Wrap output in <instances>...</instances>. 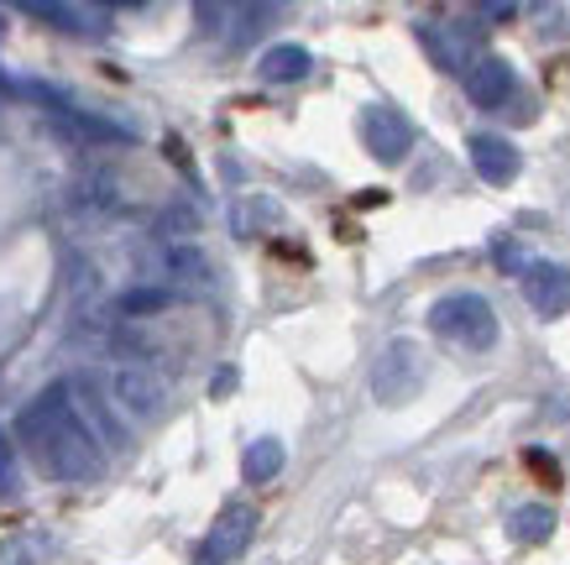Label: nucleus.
<instances>
[{"instance_id": "4468645a", "label": "nucleus", "mask_w": 570, "mask_h": 565, "mask_svg": "<svg viewBox=\"0 0 570 565\" xmlns=\"http://www.w3.org/2000/svg\"><path fill=\"white\" fill-rule=\"evenodd\" d=\"M27 17H37V21H52V27H63V32H105V17L100 11H85V6H58V0H27L21 6Z\"/></svg>"}, {"instance_id": "f03ea898", "label": "nucleus", "mask_w": 570, "mask_h": 565, "mask_svg": "<svg viewBox=\"0 0 570 565\" xmlns=\"http://www.w3.org/2000/svg\"><path fill=\"white\" fill-rule=\"evenodd\" d=\"M430 330L440 341L461 345V351H492L498 345V309L487 293H445V299H434L430 304Z\"/></svg>"}, {"instance_id": "f257e3e1", "label": "nucleus", "mask_w": 570, "mask_h": 565, "mask_svg": "<svg viewBox=\"0 0 570 565\" xmlns=\"http://www.w3.org/2000/svg\"><path fill=\"white\" fill-rule=\"evenodd\" d=\"M17 440L37 456V466L58 481H95L105 477V456L100 440L89 435V425L73 413L69 388L52 382L42 398H32L17 413Z\"/></svg>"}, {"instance_id": "9b49d317", "label": "nucleus", "mask_w": 570, "mask_h": 565, "mask_svg": "<svg viewBox=\"0 0 570 565\" xmlns=\"http://www.w3.org/2000/svg\"><path fill=\"white\" fill-rule=\"evenodd\" d=\"M466 153H471V168L482 173L487 184H513L519 178V147L508 137H498V131H476V137L466 142Z\"/></svg>"}, {"instance_id": "0eeeda50", "label": "nucleus", "mask_w": 570, "mask_h": 565, "mask_svg": "<svg viewBox=\"0 0 570 565\" xmlns=\"http://www.w3.org/2000/svg\"><path fill=\"white\" fill-rule=\"evenodd\" d=\"M476 37H482V27H455V21H419V42H424V52L434 58V69L461 74V79H466V69L476 64Z\"/></svg>"}, {"instance_id": "412c9836", "label": "nucleus", "mask_w": 570, "mask_h": 565, "mask_svg": "<svg viewBox=\"0 0 570 565\" xmlns=\"http://www.w3.org/2000/svg\"><path fill=\"white\" fill-rule=\"evenodd\" d=\"M492 252H498V262H502V267H508V273H519V277H523V267H529V262H523V252H519V246H513V241H508V236H498V246H492Z\"/></svg>"}, {"instance_id": "20e7f679", "label": "nucleus", "mask_w": 570, "mask_h": 565, "mask_svg": "<svg viewBox=\"0 0 570 565\" xmlns=\"http://www.w3.org/2000/svg\"><path fill=\"white\" fill-rule=\"evenodd\" d=\"M110 398H116V409L126 419H147L153 425L168 409V377L153 372L147 361H126V367L110 372Z\"/></svg>"}, {"instance_id": "f3484780", "label": "nucleus", "mask_w": 570, "mask_h": 565, "mask_svg": "<svg viewBox=\"0 0 570 565\" xmlns=\"http://www.w3.org/2000/svg\"><path fill=\"white\" fill-rule=\"evenodd\" d=\"M168 273L174 277H184V283H209L215 277V267H209V257L205 252H194V246H168Z\"/></svg>"}, {"instance_id": "9d476101", "label": "nucleus", "mask_w": 570, "mask_h": 565, "mask_svg": "<svg viewBox=\"0 0 570 565\" xmlns=\"http://www.w3.org/2000/svg\"><path fill=\"white\" fill-rule=\"evenodd\" d=\"M63 388H69V403H73V413H79V419L89 425V435H95L105 450H121L126 446V429H121V419L110 413V403L95 393V382H85V377H69Z\"/></svg>"}, {"instance_id": "423d86ee", "label": "nucleus", "mask_w": 570, "mask_h": 565, "mask_svg": "<svg viewBox=\"0 0 570 565\" xmlns=\"http://www.w3.org/2000/svg\"><path fill=\"white\" fill-rule=\"evenodd\" d=\"M356 131H362V147L377 163H403V157L414 153V120L403 116L397 105H366Z\"/></svg>"}, {"instance_id": "f8f14e48", "label": "nucleus", "mask_w": 570, "mask_h": 565, "mask_svg": "<svg viewBox=\"0 0 570 565\" xmlns=\"http://www.w3.org/2000/svg\"><path fill=\"white\" fill-rule=\"evenodd\" d=\"M277 225H283V205H277L273 194H242L236 210H230V231L242 241H257L267 231H277Z\"/></svg>"}, {"instance_id": "2eb2a0df", "label": "nucleus", "mask_w": 570, "mask_h": 565, "mask_svg": "<svg viewBox=\"0 0 570 565\" xmlns=\"http://www.w3.org/2000/svg\"><path fill=\"white\" fill-rule=\"evenodd\" d=\"M508 534L519 539V545H544L554 534V508L550 503H523L508 514Z\"/></svg>"}, {"instance_id": "39448f33", "label": "nucleus", "mask_w": 570, "mask_h": 565, "mask_svg": "<svg viewBox=\"0 0 570 565\" xmlns=\"http://www.w3.org/2000/svg\"><path fill=\"white\" fill-rule=\"evenodd\" d=\"M257 508L252 503H225L220 518L209 524L205 534V545L194 549V565H230V561H242L246 545L257 539Z\"/></svg>"}, {"instance_id": "dca6fc26", "label": "nucleus", "mask_w": 570, "mask_h": 565, "mask_svg": "<svg viewBox=\"0 0 570 565\" xmlns=\"http://www.w3.org/2000/svg\"><path fill=\"white\" fill-rule=\"evenodd\" d=\"M283 461H288V450H283V440H273V435H262V440H252L242 456V477L246 481H273L277 471H283Z\"/></svg>"}, {"instance_id": "6ab92c4d", "label": "nucleus", "mask_w": 570, "mask_h": 565, "mask_svg": "<svg viewBox=\"0 0 570 565\" xmlns=\"http://www.w3.org/2000/svg\"><path fill=\"white\" fill-rule=\"evenodd\" d=\"M21 493V471H17V446H11V435L0 425V497H17Z\"/></svg>"}, {"instance_id": "aec40b11", "label": "nucleus", "mask_w": 570, "mask_h": 565, "mask_svg": "<svg viewBox=\"0 0 570 565\" xmlns=\"http://www.w3.org/2000/svg\"><path fill=\"white\" fill-rule=\"evenodd\" d=\"M174 304V293L163 289H141V293H126L121 299V314H131V320H141V314H157V309Z\"/></svg>"}, {"instance_id": "7ed1b4c3", "label": "nucleus", "mask_w": 570, "mask_h": 565, "mask_svg": "<svg viewBox=\"0 0 570 565\" xmlns=\"http://www.w3.org/2000/svg\"><path fill=\"white\" fill-rule=\"evenodd\" d=\"M424 382H430V357H424V345L414 335H393L372 361V398L382 409L414 403L424 393Z\"/></svg>"}, {"instance_id": "a211bd4d", "label": "nucleus", "mask_w": 570, "mask_h": 565, "mask_svg": "<svg viewBox=\"0 0 570 565\" xmlns=\"http://www.w3.org/2000/svg\"><path fill=\"white\" fill-rule=\"evenodd\" d=\"M273 17H277V6H236V32H230V42L246 48V42H252Z\"/></svg>"}, {"instance_id": "6e6552de", "label": "nucleus", "mask_w": 570, "mask_h": 565, "mask_svg": "<svg viewBox=\"0 0 570 565\" xmlns=\"http://www.w3.org/2000/svg\"><path fill=\"white\" fill-rule=\"evenodd\" d=\"M519 283H523L529 309L544 314V320H560V314L570 309V267L566 262H529Z\"/></svg>"}, {"instance_id": "4be33fe9", "label": "nucleus", "mask_w": 570, "mask_h": 565, "mask_svg": "<svg viewBox=\"0 0 570 565\" xmlns=\"http://www.w3.org/2000/svg\"><path fill=\"white\" fill-rule=\"evenodd\" d=\"M476 17H482V21H513V17H519V6H502V0H492V6H476Z\"/></svg>"}, {"instance_id": "ddd939ff", "label": "nucleus", "mask_w": 570, "mask_h": 565, "mask_svg": "<svg viewBox=\"0 0 570 565\" xmlns=\"http://www.w3.org/2000/svg\"><path fill=\"white\" fill-rule=\"evenodd\" d=\"M309 69H314V58L298 42H277V48H267L257 58V74L267 85H298V79H309Z\"/></svg>"}, {"instance_id": "1a4fd4ad", "label": "nucleus", "mask_w": 570, "mask_h": 565, "mask_svg": "<svg viewBox=\"0 0 570 565\" xmlns=\"http://www.w3.org/2000/svg\"><path fill=\"white\" fill-rule=\"evenodd\" d=\"M466 95H471V105H482V110H502V105L519 95V74H513L508 58L482 52V58L466 69Z\"/></svg>"}]
</instances>
